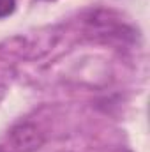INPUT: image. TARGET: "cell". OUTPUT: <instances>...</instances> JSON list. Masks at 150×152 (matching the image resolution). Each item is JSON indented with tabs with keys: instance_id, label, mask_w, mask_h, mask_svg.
<instances>
[{
	"instance_id": "6da1fadb",
	"label": "cell",
	"mask_w": 150,
	"mask_h": 152,
	"mask_svg": "<svg viewBox=\"0 0 150 152\" xmlns=\"http://www.w3.org/2000/svg\"><path fill=\"white\" fill-rule=\"evenodd\" d=\"M9 142L16 152H36L44 143V134L37 126L30 122H21L11 129Z\"/></svg>"
},
{
	"instance_id": "7a4b0ae2",
	"label": "cell",
	"mask_w": 150,
	"mask_h": 152,
	"mask_svg": "<svg viewBox=\"0 0 150 152\" xmlns=\"http://www.w3.org/2000/svg\"><path fill=\"white\" fill-rule=\"evenodd\" d=\"M16 9V0H0V20L12 14Z\"/></svg>"
},
{
	"instance_id": "3957f363",
	"label": "cell",
	"mask_w": 150,
	"mask_h": 152,
	"mask_svg": "<svg viewBox=\"0 0 150 152\" xmlns=\"http://www.w3.org/2000/svg\"><path fill=\"white\" fill-rule=\"evenodd\" d=\"M0 152H4V151H0Z\"/></svg>"
}]
</instances>
